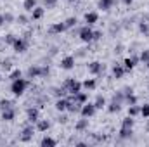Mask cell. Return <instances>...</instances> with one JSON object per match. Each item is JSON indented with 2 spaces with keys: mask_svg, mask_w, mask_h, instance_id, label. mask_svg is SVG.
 <instances>
[{
  "mask_svg": "<svg viewBox=\"0 0 149 147\" xmlns=\"http://www.w3.org/2000/svg\"><path fill=\"white\" fill-rule=\"evenodd\" d=\"M104 71V66H102V62H99V61H94V62H90L88 64V73L90 74H101Z\"/></svg>",
  "mask_w": 149,
  "mask_h": 147,
  "instance_id": "obj_9",
  "label": "cell"
},
{
  "mask_svg": "<svg viewBox=\"0 0 149 147\" xmlns=\"http://www.w3.org/2000/svg\"><path fill=\"white\" fill-rule=\"evenodd\" d=\"M52 94H54L57 99H61V97H66L68 90H66L64 87H54V88H52Z\"/></svg>",
  "mask_w": 149,
  "mask_h": 147,
  "instance_id": "obj_21",
  "label": "cell"
},
{
  "mask_svg": "<svg viewBox=\"0 0 149 147\" xmlns=\"http://www.w3.org/2000/svg\"><path fill=\"white\" fill-rule=\"evenodd\" d=\"M68 99L66 97H61V99H57L56 101V109L59 111V112H64V111H68Z\"/></svg>",
  "mask_w": 149,
  "mask_h": 147,
  "instance_id": "obj_13",
  "label": "cell"
},
{
  "mask_svg": "<svg viewBox=\"0 0 149 147\" xmlns=\"http://www.w3.org/2000/svg\"><path fill=\"white\" fill-rule=\"evenodd\" d=\"M94 106H95V109H102V107H106V99H104L102 95H97L95 101H94Z\"/></svg>",
  "mask_w": 149,
  "mask_h": 147,
  "instance_id": "obj_27",
  "label": "cell"
},
{
  "mask_svg": "<svg viewBox=\"0 0 149 147\" xmlns=\"http://www.w3.org/2000/svg\"><path fill=\"white\" fill-rule=\"evenodd\" d=\"M76 147H87V144H85V142H78V144H76Z\"/></svg>",
  "mask_w": 149,
  "mask_h": 147,
  "instance_id": "obj_42",
  "label": "cell"
},
{
  "mask_svg": "<svg viewBox=\"0 0 149 147\" xmlns=\"http://www.w3.org/2000/svg\"><path fill=\"white\" fill-rule=\"evenodd\" d=\"M74 128H76V132H85V130L88 128V118H83V119H80V121L74 125Z\"/></svg>",
  "mask_w": 149,
  "mask_h": 147,
  "instance_id": "obj_19",
  "label": "cell"
},
{
  "mask_svg": "<svg viewBox=\"0 0 149 147\" xmlns=\"http://www.w3.org/2000/svg\"><path fill=\"white\" fill-rule=\"evenodd\" d=\"M35 7H37V0H24V2H23V9H24L26 12H31Z\"/></svg>",
  "mask_w": 149,
  "mask_h": 147,
  "instance_id": "obj_25",
  "label": "cell"
},
{
  "mask_svg": "<svg viewBox=\"0 0 149 147\" xmlns=\"http://www.w3.org/2000/svg\"><path fill=\"white\" fill-rule=\"evenodd\" d=\"M3 21L10 24V23H14V21H16V17H14V16H12L10 12H5V14H3Z\"/></svg>",
  "mask_w": 149,
  "mask_h": 147,
  "instance_id": "obj_34",
  "label": "cell"
},
{
  "mask_svg": "<svg viewBox=\"0 0 149 147\" xmlns=\"http://www.w3.org/2000/svg\"><path fill=\"white\" fill-rule=\"evenodd\" d=\"M43 14H45V9H43V7H35V9L31 10V19H42Z\"/></svg>",
  "mask_w": 149,
  "mask_h": 147,
  "instance_id": "obj_23",
  "label": "cell"
},
{
  "mask_svg": "<svg viewBox=\"0 0 149 147\" xmlns=\"http://www.w3.org/2000/svg\"><path fill=\"white\" fill-rule=\"evenodd\" d=\"M16 38H17V37H14V35H5V38H3V42H5V45H14Z\"/></svg>",
  "mask_w": 149,
  "mask_h": 147,
  "instance_id": "obj_33",
  "label": "cell"
},
{
  "mask_svg": "<svg viewBox=\"0 0 149 147\" xmlns=\"http://www.w3.org/2000/svg\"><path fill=\"white\" fill-rule=\"evenodd\" d=\"M141 116H144V118H149V104H144V106L141 107Z\"/></svg>",
  "mask_w": 149,
  "mask_h": 147,
  "instance_id": "obj_36",
  "label": "cell"
},
{
  "mask_svg": "<svg viewBox=\"0 0 149 147\" xmlns=\"http://www.w3.org/2000/svg\"><path fill=\"white\" fill-rule=\"evenodd\" d=\"M132 133H134V132H132V128H128V126H121V128H120V139H123V140H125V139H130Z\"/></svg>",
  "mask_w": 149,
  "mask_h": 147,
  "instance_id": "obj_22",
  "label": "cell"
},
{
  "mask_svg": "<svg viewBox=\"0 0 149 147\" xmlns=\"http://www.w3.org/2000/svg\"><path fill=\"white\" fill-rule=\"evenodd\" d=\"M50 128V123L47 121V119H38L37 121V130L38 132H47Z\"/></svg>",
  "mask_w": 149,
  "mask_h": 147,
  "instance_id": "obj_20",
  "label": "cell"
},
{
  "mask_svg": "<svg viewBox=\"0 0 149 147\" xmlns=\"http://www.w3.org/2000/svg\"><path fill=\"white\" fill-rule=\"evenodd\" d=\"M102 38V31H94V38H92V42H97V40H101Z\"/></svg>",
  "mask_w": 149,
  "mask_h": 147,
  "instance_id": "obj_39",
  "label": "cell"
},
{
  "mask_svg": "<svg viewBox=\"0 0 149 147\" xmlns=\"http://www.w3.org/2000/svg\"><path fill=\"white\" fill-rule=\"evenodd\" d=\"M97 21H99V14H97V12H87V14H85V23H87L88 26L95 24Z\"/></svg>",
  "mask_w": 149,
  "mask_h": 147,
  "instance_id": "obj_14",
  "label": "cell"
},
{
  "mask_svg": "<svg viewBox=\"0 0 149 147\" xmlns=\"http://www.w3.org/2000/svg\"><path fill=\"white\" fill-rule=\"evenodd\" d=\"M49 73H50V68L49 66H42V68L40 66H31L26 71L28 78H47Z\"/></svg>",
  "mask_w": 149,
  "mask_h": 147,
  "instance_id": "obj_2",
  "label": "cell"
},
{
  "mask_svg": "<svg viewBox=\"0 0 149 147\" xmlns=\"http://www.w3.org/2000/svg\"><path fill=\"white\" fill-rule=\"evenodd\" d=\"M40 146L42 147H56L57 146V140L52 139V137H43V139L40 140Z\"/></svg>",
  "mask_w": 149,
  "mask_h": 147,
  "instance_id": "obj_18",
  "label": "cell"
},
{
  "mask_svg": "<svg viewBox=\"0 0 149 147\" xmlns=\"http://www.w3.org/2000/svg\"><path fill=\"white\" fill-rule=\"evenodd\" d=\"M21 69H14V71H12V73L9 74V80H10V81H14V80H17V78H21Z\"/></svg>",
  "mask_w": 149,
  "mask_h": 147,
  "instance_id": "obj_32",
  "label": "cell"
},
{
  "mask_svg": "<svg viewBox=\"0 0 149 147\" xmlns=\"http://www.w3.org/2000/svg\"><path fill=\"white\" fill-rule=\"evenodd\" d=\"M3 23H5V21H3V16H2V14H0V26H2V24H3Z\"/></svg>",
  "mask_w": 149,
  "mask_h": 147,
  "instance_id": "obj_43",
  "label": "cell"
},
{
  "mask_svg": "<svg viewBox=\"0 0 149 147\" xmlns=\"http://www.w3.org/2000/svg\"><path fill=\"white\" fill-rule=\"evenodd\" d=\"M42 2H43V5H45L47 9H52V7L57 5V0H42Z\"/></svg>",
  "mask_w": 149,
  "mask_h": 147,
  "instance_id": "obj_35",
  "label": "cell"
},
{
  "mask_svg": "<svg viewBox=\"0 0 149 147\" xmlns=\"http://www.w3.org/2000/svg\"><path fill=\"white\" fill-rule=\"evenodd\" d=\"M127 73L125 71V68H123V64H116L114 68H113V76L116 78V80H120V78H123V74Z\"/></svg>",
  "mask_w": 149,
  "mask_h": 147,
  "instance_id": "obj_17",
  "label": "cell"
},
{
  "mask_svg": "<svg viewBox=\"0 0 149 147\" xmlns=\"http://www.w3.org/2000/svg\"><path fill=\"white\" fill-rule=\"evenodd\" d=\"M33 135H35V128H33L31 125H28V126H24V130L21 132L19 140H21V142H30V140L33 139Z\"/></svg>",
  "mask_w": 149,
  "mask_h": 147,
  "instance_id": "obj_7",
  "label": "cell"
},
{
  "mask_svg": "<svg viewBox=\"0 0 149 147\" xmlns=\"http://www.w3.org/2000/svg\"><path fill=\"white\" fill-rule=\"evenodd\" d=\"M12 49H14V52H17V54H24V52L28 50V40H26V38H16Z\"/></svg>",
  "mask_w": 149,
  "mask_h": 147,
  "instance_id": "obj_6",
  "label": "cell"
},
{
  "mask_svg": "<svg viewBox=\"0 0 149 147\" xmlns=\"http://www.w3.org/2000/svg\"><path fill=\"white\" fill-rule=\"evenodd\" d=\"M139 30H141V33L149 35V24L146 23V21H141V23H139Z\"/></svg>",
  "mask_w": 149,
  "mask_h": 147,
  "instance_id": "obj_31",
  "label": "cell"
},
{
  "mask_svg": "<svg viewBox=\"0 0 149 147\" xmlns=\"http://www.w3.org/2000/svg\"><path fill=\"white\" fill-rule=\"evenodd\" d=\"M9 107H14V102L12 101H9V99H2L0 101V109H9Z\"/></svg>",
  "mask_w": 149,
  "mask_h": 147,
  "instance_id": "obj_29",
  "label": "cell"
},
{
  "mask_svg": "<svg viewBox=\"0 0 149 147\" xmlns=\"http://www.w3.org/2000/svg\"><path fill=\"white\" fill-rule=\"evenodd\" d=\"M139 61H141L139 57H127V59L123 61V68H125V71H132Z\"/></svg>",
  "mask_w": 149,
  "mask_h": 147,
  "instance_id": "obj_11",
  "label": "cell"
},
{
  "mask_svg": "<svg viewBox=\"0 0 149 147\" xmlns=\"http://www.w3.org/2000/svg\"><path fill=\"white\" fill-rule=\"evenodd\" d=\"M28 85H30L28 80H24V78H17V80H14V81L10 83V92H12L16 97H21V95L24 94V90L28 88Z\"/></svg>",
  "mask_w": 149,
  "mask_h": 147,
  "instance_id": "obj_1",
  "label": "cell"
},
{
  "mask_svg": "<svg viewBox=\"0 0 149 147\" xmlns=\"http://www.w3.org/2000/svg\"><path fill=\"white\" fill-rule=\"evenodd\" d=\"M137 114H141V107L137 106V104H132L130 107H128V116H137Z\"/></svg>",
  "mask_w": 149,
  "mask_h": 147,
  "instance_id": "obj_28",
  "label": "cell"
},
{
  "mask_svg": "<svg viewBox=\"0 0 149 147\" xmlns=\"http://www.w3.org/2000/svg\"><path fill=\"white\" fill-rule=\"evenodd\" d=\"M63 31H66L64 21H63V23H54V24L49 28V33H63Z\"/></svg>",
  "mask_w": 149,
  "mask_h": 147,
  "instance_id": "obj_15",
  "label": "cell"
},
{
  "mask_svg": "<svg viewBox=\"0 0 149 147\" xmlns=\"http://www.w3.org/2000/svg\"><path fill=\"white\" fill-rule=\"evenodd\" d=\"M66 2H70V3H73V2H76V0H66Z\"/></svg>",
  "mask_w": 149,
  "mask_h": 147,
  "instance_id": "obj_45",
  "label": "cell"
},
{
  "mask_svg": "<svg viewBox=\"0 0 149 147\" xmlns=\"http://www.w3.org/2000/svg\"><path fill=\"white\" fill-rule=\"evenodd\" d=\"M144 64H146V66H148V68H149V59H148V61H146V62H144Z\"/></svg>",
  "mask_w": 149,
  "mask_h": 147,
  "instance_id": "obj_44",
  "label": "cell"
},
{
  "mask_svg": "<svg viewBox=\"0 0 149 147\" xmlns=\"http://www.w3.org/2000/svg\"><path fill=\"white\" fill-rule=\"evenodd\" d=\"M108 111H109L111 114H114V112H120V111H121V102H118V101H113L111 104L108 106Z\"/></svg>",
  "mask_w": 149,
  "mask_h": 147,
  "instance_id": "obj_26",
  "label": "cell"
},
{
  "mask_svg": "<svg viewBox=\"0 0 149 147\" xmlns=\"http://www.w3.org/2000/svg\"><path fill=\"white\" fill-rule=\"evenodd\" d=\"M63 87L68 90V94H70V95H76V94H80V92H81V88H83V87H81V83H80L78 80H74V78H68V80L63 83Z\"/></svg>",
  "mask_w": 149,
  "mask_h": 147,
  "instance_id": "obj_3",
  "label": "cell"
},
{
  "mask_svg": "<svg viewBox=\"0 0 149 147\" xmlns=\"http://www.w3.org/2000/svg\"><path fill=\"white\" fill-rule=\"evenodd\" d=\"M16 21H17V23H21V24H26L30 19H28L26 16H17V17H16Z\"/></svg>",
  "mask_w": 149,
  "mask_h": 147,
  "instance_id": "obj_38",
  "label": "cell"
},
{
  "mask_svg": "<svg viewBox=\"0 0 149 147\" xmlns=\"http://www.w3.org/2000/svg\"><path fill=\"white\" fill-rule=\"evenodd\" d=\"M26 116H28L30 123H37L38 119H40V112H38L37 107H28L26 109Z\"/></svg>",
  "mask_w": 149,
  "mask_h": 147,
  "instance_id": "obj_10",
  "label": "cell"
},
{
  "mask_svg": "<svg viewBox=\"0 0 149 147\" xmlns=\"http://www.w3.org/2000/svg\"><path fill=\"white\" fill-rule=\"evenodd\" d=\"M139 59H141L142 62H146V61L149 59V50H142V52H141V57H139Z\"/></svg>",
  "mask_w": 149,
  "mask_h": 147,
  "instance_id": "obj_37",
  "label": "cell"
},
{
  "mask_svg": "<svg viewBox=\"0 0 149 147\" xmlns=\"http://www.w3.org/2000/svg\"><path fill=\"white\" fill-rule=\"evenodd\" d=\"M0 81H2V74H0Z\"/></svg>",
  "mask_w": 149,
  "mask_h": 147,
  "instance_id": "obj_46",
  "label": "cell"
},
{
  "mask_svg": "<svg viewBox=\"0 0 149 147\" xmlns=\"http://www.w3.org/2000/svg\"><path fill=\"white\" fill-rule=\"evenodd\" d=\"M95 106H94V102H85L83 106H81V109H80V114H81V118H92L94 114H95Z\"/></svg>",
  "mask_w": 149,
  "mask_h": 147,
  "instance_id": "obj_5",
  "label": "cell"
},
{
  "mask_svg": "<svg viewBox=\"0 0 149 147\" xmlns=\"http://www.w3.org/2000/svg\"><path fill=\"white\" fill-rule=\"evenodd\" d=\"M95 85H97V83H95V80H94V78H87V80L81 83V87H83L85 90H94V88H95Z\"/></svg>",
  "mask_w": 149,
  "mask_h": 147,
  "instance_id": "obj_24",
  "label": "cell"
},
{
  "mask_svg": "<svg viewBox=\"0 0 149 147\" xmlns=\"http://www.w3.org/2000/svg\"><path fill=\"white\" fill-rule=\"evenodd\" d=\"M61 69H64V71H70V69H73L74 68V57L73 55H66L64 59H61Z\"/></svg>",
  "mask_w": 149,
  "mask_h": 147,
  "instance_id": "obj_8",
  "label": "cell"
},
{
  "mask_svg": "<svg viewBox=\"0 0 149 147\" xmlns=\"http://www.w3.org/2000/svg\"><path fill=\"white\" fill-rule=\"evenodd\" d=\"M78 37L81 42H85V43H90L92 42V38H94V30L88 26V24H85L83 28H80V31H78Z\"/></svg>",
  "mask_w": 149,
  "mask_h": 147,
  "instance_id": "obj_4",
  "label": "cell"
},
{
  "mask_svg": "<svg viewBox=\"0 0 149 147\" xmlns=\"http://www.w3.org/2000/svg\"><path fill=\"white\" fill-rule=\"evenodd\" d=\"M57 121H59V123H63V125H66V123H68V118H66V116H59V119H57Z\"/></svg>",
  "mask_w": 149,
  "mask_h": 147,
  "instance_id": "obj_40",
  "label": "cell"
},
{
  "mask_svg": "<svg viewBox=\"0 0 149 147\" xmlns=\"http://www.w3.org/2000/svg\"><path fill=\"white\" fill-rule=\"evenodd\" d=\"M76 23H78L76 17H68V19L64 21V26H66V30H70V28H74V26H76Z\"/></svg>",
  "mask_w": 149,
  "mask_h": 147,
  "instance_id": "obj_30",
  "label": "cell"
},
{
  "mask_svg": "<svg viewBox=\"0 0 149 147\" xmlns=\"http://www.w3.org/2000/svg\"><path fill=\"white\" fill-rule=\"evenodd\" d=\"M114 3H116V0H99L97 7H99L101 10H109Z\"/></svg>",
  "mask_w": 149,
  "mask_h": 147,
  "instance_id": "obj_16",
  "label": "cell"
},
{
  "mask_svg": "<svg viewBox=\"0 0 149 147\" xmlns=\"http://www.w3.org/2000/svg\"><path fill=\"white\" fill-rule=\"evenodd\" d=\"M121 2H123L125 5H132V2H134V0H121Z\"/></svg>",
  "mask_w": 149,
  "mask_h": 147,
  "instance_id": "obj_41",
  "label": "cell"
},
{
  "mask_svg": "<svg viewBox=\"0 0 149 147\" xmlns=\"http://www.w3.org/2000/svg\"><path fill=\"white\" fill-rule=\"evenodd\" d=\"M16 107H9V109H3L2 111V119L3 121H12L16 118Z\"/></svg>",
  "mask_w": 149,
  "mask_h": 147,
  "instance_id": "obj_12",
  "label": "cell"
}]
</instances>
